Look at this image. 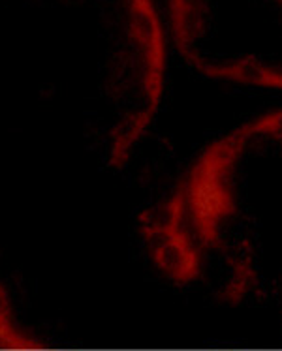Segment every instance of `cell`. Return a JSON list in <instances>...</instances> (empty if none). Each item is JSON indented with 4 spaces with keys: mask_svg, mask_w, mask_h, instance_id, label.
Returning <instances> with one entry per match:
<instances>
[{
    "mask_svg": "<svg viewBox=\"0 0 282 351\" xmlns=\"http://www.w3.org/2000/svg\"><path fill=\"white\" fill-rule=\"evenodd\" d=\"M152 263L230 301L282 297V109L217 137L139 220Z\"/></svg>",
    "mask_w": 282,
    "mask_h": 351,
    "instance_id": "cell-1",
    "label": "cell"
},
{
    "mask_svg": "<svg viewBox=\"0 0 282 351\" xmlns=\"http://www.w3.org/2000/svg\"><path fill=\"white\" fill-rule=\"evenodd\" d=\"M169 27L196 72L282 90V0H169Z\"/></svg>",
    "mask_w": 282,
    "mask_h": 351,
    "instance_id": "cell-2",
    "label": "cell"
}]
</instances>
